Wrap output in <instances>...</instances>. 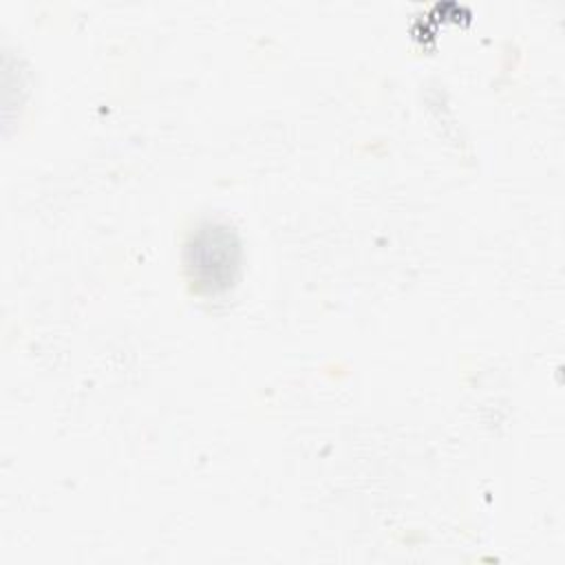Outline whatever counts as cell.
<instances>
[{"label": "cell", "instance_id": "1", "mask_svg": "<svg viewBox=\"0 0 565 565\" xmlns=\"http://www.w3.org/2000/svg\"><path fill=\"white\" fill-rule=\"evenodd\" d=\"M185 267L201 291H218L232 285L238 267V245L223 225L201 227L185 249Z\"/></svg>", "mask_w": 565, "mask_h": 565}]
</instances>
